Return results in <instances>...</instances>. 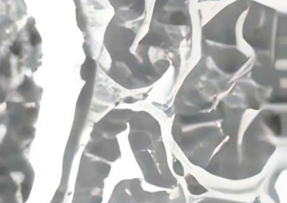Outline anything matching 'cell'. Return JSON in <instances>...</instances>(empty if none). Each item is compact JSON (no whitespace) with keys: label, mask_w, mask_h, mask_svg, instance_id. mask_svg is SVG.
<instances>
[{"label":"cell","mask_w":287,"mask_h":203,"mask_svg":"<svg viewBox=\"0 0 287 203\" xmlns=\"http://www.w3.org/2000/svg\"><path fill=\"white\" fill-rule=\"evenodd\" d=\"M184 163L205 185H253L287 156V88L234 79L200 57L167 119Z\"/></svg>","instance_id":"1"},{"label":"cell","mask_w":287,"mask_h":203,"mask_svg":"<svg viewBox=\"0 0 287 203\" xmlns=\"http://www.w3.org/2000/svg\"><path fill=\"white\" fill-rule=\"evenodd\" d=\"M100 65L124 91L146 94L177 88L188 71L196 33L190 0H109Z\"/></svg>","instance_id":"3"},{"label":"cell","mask_w":287,"mask_h":203,"mask_svg":"<svg viewBox=\"0 0 287 203\" xmlns=\"http://www.w3.org/2000/svg\"><path fill=\"white\" fill-rule=\"evenodd\" d=\"M189 203H260L253 202V201H248L246 199L229 197L215 195H204L195 198Z\"/></svg>","instance_id":"6"},{"label":"cell","mask_w":287,"mask_h":203,"mask_svg":"<svg viewBox=\"0 0 287 203\" xmlns=\"http://www.w3.org/2000/svg\"><path fill=\"white\" fill-rule=\"evenodd\" d=\"M266 203H286V158L280 160L265 176Z\"/></svg>","instance_id":"5"},{"label":"cell","mask_w":287,"mask_h":203,"mask_svg":"<svg viewBox=\"0 0 287 203\" xmlns=\"http://www.w3.org/2000/svg\"><path fill=\"white\" fill-rule=\"evenodd\" d=\"M198 33L200 57L222 74L287 88L286 10L257 0L229 1Z\"/></svg>","instance_id":"4"},{"label":"cell","mask_w":287,"mask_h":203,"mask_svg":"<svg viewBox=\"0 0 287 203\" xmlns=\"http://www.w3.org/2000/svg\"><path fill=\"white\" fill-rule=\"evenodd\" d=\"M174 149L168 121L136 102L94 125L79 174V203H189L207 186Z\"/></svg>","instance_id":"2"}]
</instances>
